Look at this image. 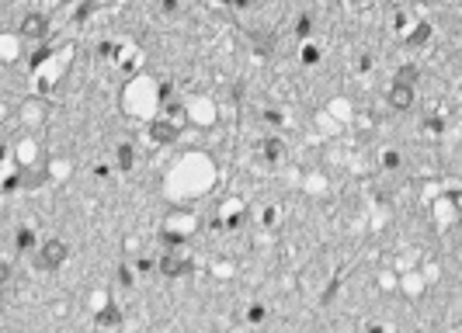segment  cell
I'll list each match as a JSON object with an SVG mask.
<instances>
[{
    "label": "cell",
    "instance_id": "1",
    "mask_svg": "<svg viewBox=\"0 0 462 333\" xmlns=\"http://www.w3.org/2000/svg\"><path fill=\"white\" fill-rule=\"evenodd\" d=\"M66 254H70V250H66L63 240H45V243L35 250V264L42 267V271H56V267L66 261Z\"/></svg>",
    "mask_w": 462,
    "mask_h": 333
},
{
    "label": "cell",
    "instance_id": "2",
    "mask_svg": "<svg viewBox=\"0 0 462 333\" xmlns=\"http://www.w3.org/2000/svg\"><path fill=\"white\" fill-rule=\"evenodd\" d=\"M184 271H191V261L177 257V250H167V254L160 257V274H163V278H181Z\"/></svg>",
    "mask_w": 462,
    "mask_h": 333
},
{
    "label": "cell",
    "instance_id": "3",
    "mask_svg": "<svg viewBox=\"0 0 462 333\" xmlns=\"http://www.w3.org/2000/svg\"><path fill=\"white\" fill-rule=\"evenodd\" d=\"M389 104H393L396 111H407V108L414 104V90H410V83H393V87H389Z\"/></svg>",
    "mask_w": 462,
    "mask_h": 333
},
{
    "label": "cell",
    "instance_id": "4",
    "mask_svg": "<svg viewBox=\"0 0 462 333\" xmlns=\"http://www.w3.org/2000/svg\"><path fill=\"white\" fill-rule=\"evenodd\" d=\"M14 247H17L21 254H28V250H38V236H35V229L21 226V229L14 233Z\"/></svg>",
    "mask_w": 462,
    "mask_h": 333
},
{
    "label": "cell",
    "instance_id": "5",
    "mask_svg": "<svg viewBox=\"0 0 462 333\" xmlns=\"http://www.w3.org/2000/svg\"><path fill=\"white\" fill-rule=\"evenodd\" d=\"M21 31H24L28 38H42V35H45V17H38V14H28V17L21 21Z\"/></svg>",
    "mask_w": 462,
    "mask_h": 333
},
{
    "label": "cell",
    "instance_id": "6",
    "mask_svg": "<svg viewBox=\"0 0 462 333\" xmlns=\"http://www.w3.org/2000/svg\"><path fill=\"white\" fill-rule=\"evenodd\" d=\"M177 132H181V125H167V122H153V129H150V135L156 142H174Z\"/></svg>",
    "mask_w": 462,
    "mask_h": 333
},
{
    "label": "cell",
    "instance_id": "7",
    "mask_svg": "<svg viewBox=\"0 0 462 333\" xmlns=\"http://www.w3.org/2000/svg\"><path fill=\"white\" fill-rule=\"evenodd\" d=\"M282 153H285L282 139H278V135H268V139H264V156H268V163H278Z\"/></svg>",
    "mask_w": 462,
    "mask_h": 333
},
{
    "label": "cell",
    "instance_id": "8",
    "mask_svg": "<svg viewBox=\"0 0 462 333\" xmlns=\"http://www.w3.org/2000/svg\"><path fill=\"white\" fill-rule=\"evenodd\" d=\"M97 327H122V313H118V306H104V309L97 313Z\"/></svg>",
    "mask_w": 462,
    "mask_h": 333
},
{
    "label": "cell",
    "instance_id": "9",
    "mask_svg": "<svg viewBox=\"0 0 462 333\" xmlns=\"http://www.w3.org/2000/svg\"><path fill=\"white\" fill-rule=\"evenodd\" d=\"M132 163H136V153H132L129 142H122L118 146V170H132Z\"/></svg>",
    "mask_w": 462,
    "mask_h": 333
},
{
    "label": "cell",
    "instance_id": "10",
    "mask_svg": "<svg viewBox=\"0 0 462 333\" xmlns=\"http://www.w3.org/2000/svg\"><path fill=\"white\" fill-rule=\"evenodd\" d=\"M264 316H268V309H264L261 302H254V306L247 309V323H264Z\"/></svg>",
    "mask_w": 462,
    "mask_h": 333
},
{
    "label": "cell",
    "instance_id": "11",
    "mask_svg": "<svg viewBox=\"0 0 462 333\" xmlns=\"http://www.w3.org/2000/svg\"><path fill=\"white\" fill-rule=\"evenodd\" d=\"M414 80H417V66H403L396 73V83H410L414 87Z\"/></svg>",
    "mask_w": 462,
    "mask_h": 333
},
{
    "label": "cell",
    "instance_id": "12",
    "mask_svg": "<svg viewBox=\"0 0 462 333\" xmlns=\"http://www.w3.org/2000/svg\"><path fill=\"white\" fill-rule=\"evenodd\" d=\"M383 167H389V170L400 167V153H396V149H386V153H383Z\"/></svg>",
    "mask_w": 462,
    "mask_h": 333
},
{
    "label": "cell",
    "instance_id": "13",
    "mask_svg": "<svg viewBox=\"0 0 462 333\" xmlns=\"http://www.w3.org/2000/svg\"><path fill=\"white\" fill-rule=\"evenodd\" d=\"M296 31H299L303 38H306L309 31H313V17H309V14H303V17H299V24H296Z\"/></svg>",
    "mask_w": 462,
    "mask_h": 333
},
{
    "label": "cell",
    "instance_id": "14",
    "mask_svg": "<svg viewBox=\"0 0 462 333\" xmlns=\"http://www.w3.org/2000/svg\"><path fill=\"white\" fill-rule=\"evenodd\" d=\"M316 59H320V49H316V45H306V49H303V63H309V66H313Z\"/></svg>",
    "mask_w": 462,
    "mask_h": 333
},
{
    "label": "cell",
    "instance_id": "15",
    "mask_svg": "<svg viewBox=\"0 0 462 333\" xmlns=\"http://www.w3.org/2000/svg\"><path fill=\"white\" fill-rule=\"evenodd\" d=\"M424 38H428V24H421V31H414V35H410V45H421Z\"/></svg>",
    "mask_w": 462,
    "mask_h": 333
},
{
    "label": "cell",
    "instance_id": "16",
    "mask_svg": "<svg viewBox=\"0 0 462 333\" xmlns=\"http://www.w3.org/2000/svg\"><path fill=\"white\" fill-rule=\"evenodd\" d=\"M118 281L129 288V285H132V267H118Z\"/></svg>",
    "mask_w": 462,
    "mask_h": 333
},
{
    "label": "cell",
    "instance_id": "17",
    "mask_svg": "<svg viewBox=\"0 0 462 333\" xmlns=\"http://www.w3.org/2000/svg\"><path fill=\"white\" fill-rule=\"evenodd\" d=\"M136 271H143V274L153 271V261H150V257H139V261H136Z\"/></svg>",
    "mask_w": 462,
    "mask_h": 333
},
{
    "label": "cell",
    "instance_id": "18",
    "mask_svg": "<svg viewBox=\"0 0 462 333\" xmlns=\"http://www.w3.org/2000/svg\"><path fill=\"white\" fill-rule=\"evenodd\" d=\"M264 118H268V122H275V125H282V111H275V108H268V111H264Z\"/></svg>",
    "mask_w": 462,
    "mask_h": 333
},
{
    "label": "cell",
    "instance_id": "19",
    "mask_svg": "<svg viewBox=\"0 0 462 333\" xmlns=\"http://www.w3.org/2000/svg\"><path fill=\"white\" fill-rule=\"evenodd\" d=\"M45 56H49V49H38V52L31 56V66H38V63H45Z\"/></svg>",
    "mask_w": 462,
    "mask_h": 333
},
{
    "label": "cell",
    "instance_id": "20",
    "mask_svg": "<svg viewBox=\"0 0 462 333\" xmlns=\"http://www.w3.org/2000/svg\"><path fill=\"white\" fill-rule=\"evenodd\" d=\"M94 174H97V177H108V174H111V167H108V163H97V167H94Z\"/></svg>",
    "mask_w": 462,
    "mask_h": 333
},
{
    "label": "cell",
    "instance_id": "21",
    "mask_svg": "<svg viewBox=\"0 0 462 333\" xmlns=\"http://www.w3.org/2000/svg\"><path fill=\"white\" fill-rule=\"evenodd\" d=\"M163 7L167 10H177V0H163Z\"/></svg>",
    "mask_w": 462,
    "mask_h": 333
}]
</instances>
